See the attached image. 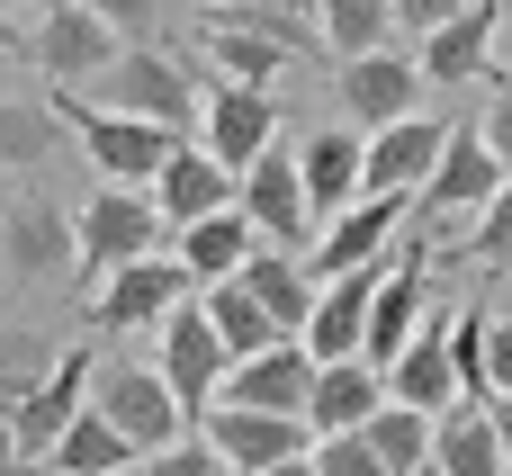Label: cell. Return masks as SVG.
Masks as SVG:
<instances>
[{"mask_svg": "<svg viewBox=\"0 0 512 476\" xmlns=\"http://www.w3.org/2000/svg\"><path fill=\"white\" fill-rule=\"evenodd\" d=\"M90 108L99 117H144V126H198V108H207V90L189 81V63L171 54V45H126L99 81H90Z\"/></svg>", "mask_w": 512, "mask_h": 476, "instance_id": "obj_1", "label": "cell"}, {"mask_svg": "<svg viewBox=\"0 0 512 476\" xmlns=\"http://www.w3.org/2000/svg\"><path fill=\"white\" fill-rule=\"evenodd\" d=\"M45 108L72 126V144L99 162V180H108V189H153V180H162V162L189 144V135H171V126H144V117H99L81 90H54Z\"/></svg>", "mask_w": 512, "mask_h": 476, "instance_id": "obj_2", "label": "cell"}, {"mask_svg": "<svg viewBox=\"0 0 512 476\" xmlns=\"http://www.w3.org/2000/svg\"><path fill=\"white\" fill-rule=\"evenodd\" d=\"M90 414H108V423L135 441V459L189 441V414L171 405V387H162L153 360H99V378H90Z\"/></svg>", "mask_w": 512, "mask_h": 476, "instance_id": "obj_3", "label": "cell"}, {"mask_svg": "<svg viewBox=\"0 0 512 476\" xmlns=\"http://www.w3.org/2000/svg\"><path fill=\"white\" fill-rule=\"evenodd\" d=\"M72 243H81V270H90V279H108V270H126V261L171 252V225L153 216V198H144V189H99V198L72 216Z\"/></svg>", "mask_w": 512, "mask_h": 476, "instance_id": "obj_4", "label": "cell"}, {"mask_svg": "<svg viewBox=\"0 0 512 476\" xmlns=\"http://www.w3.org/2000/svg\"><path fill=\"white\" fill-rule=\"evenodd\" d=\"M189 297H198V279L180 270V252H153V261H126V270L99 279L90 324H99V333H162Z\"/></svg>", "mask_w": 512, "mask_h": 476, "instance_id": "obj_5", "label": "cell"}, {"mask_svg": "<svg viewBox=\"0 0 512 476\" xmlns=\"http://www.w3.org/2000/svg\"><path fill=\"white\" fill-rule=\"evenodd\" d=\"M153 369H162V387H171V405L189 414V423H207L216 414V396H225V342H216V324H207V306L189 297L162 333H153Z\"/></svg>", "mask_w": 512, "mask_h": 476, "instance_id": "obj_6", "label": "cell"}, {"mask_svg": "<svg viewBox=\"0 0 512 476\" xmlns=\"http://www.w3.org/2000/svg\"><path fill=\"white\" fill-rule=\"evenodd\" d=\"M117 54H126V36H117L108 18H90L81 0H54V9L27 27V63H36L54 90H90Z\"/></svg>", "mask_w": 512, "mask_h": 476, "instance_id": "obj_7", "label": "cell"}, {"mask_svg": "<svg viewBox=\"0 0 512 476\" xmlns=\"http://www.w3.org/2000/svg\"><path fill=\"white\" fill-rule=\"evenodd\" d=\"M72 261H81V243H72V216H63L45 189H18V198H0V270H9L18 288H54Z\"/></svg>", "mask_w": 512, "mask_h": 476, "instance_id": "obj_8", "label": "cell"}, {"mask_svg": "<svg viewBox=\"0 0 512 476\" xmlns=\"http://www.w3.org/2000/svg\"><path fill=\"white\" fill-rule=\"evenodd\" d=\"M234 207L252 216V234H261L270 252H297V243L324 234V225H315V198H306V180H297V144H270V153L243 171Z\"/></svg>", "mask_w": 512, "mask_h": 476, "instance_id": "obj_9", "label": "cell"}, {"mask_svg": "<svg viewBox=\"0 0 512 476\" xmlns=\"http://www.w3.org/2000/svg\"><path fill=\"white\" fill-rule=\"evenodd\" d=\"M90 378H99V360L90 351H63L36 387H18L9 396V441H18V459H54V441L81 423V405H90Z\"/></svg>", "mask_w": 512, "mask_h": 476, "instance_id": "obj_10", "label": "cell"}, {"mask_svg": "<svg viewBox=\"0 0 512 476\" xmlns=\"http://www.w3.org/2000/svg\"><path fill=\"white\" fill-rule=\"evenodd\" d=\"M405 216H414V198H360L351 216H333V225L315 234V252H306V279H315V288H333V279H351V270H378V261L396 252Z\"/></svg>", "mask_w": 512, "mask_h": 476, "instance_id": "obj_11", "label": "cell"}, {"mask_svg": "<svg viewBox=\"0 0 512 476\" xmlns=\"http://www.w3.org/2000/svg\"><path fill=\"white\" fill-rule=\"evenodd\" d=\"M198 441L225 459V476H270V468H288V459L315 450L306 423H288V414H243V405H216V414L198 423Z\"/></svg>", "mask_w": 512, "mask_h": 476, "instance_id": "obj_12", "label": "cell"}, {"mask_svg": "<svg viewBox=\"0 0 512 476\" xmlns=\"http://www.w3.org/2000/svg\"><path fill=\"white\" fill-rule=\"evenodd\" d=\"M495 189H504V171H495L486 135H477V126L459 117V126H450V144H441V171H432V189L414 198V216H423V225H459V216L477 225Z\"/></svg>", "mask_w": 512, "mask_h": 476, "instance_id": "obj_13", "label": "cell"}, {"mask_svg": "<svg viewBox=\"0 0 512 476\" xmlns=\"http://www.w3.org/2000/svg\"><path fill=\"white\" fill-rule=\"evenodd\" d=\"M378 288H387V261H378V270H351V279H333V288H315V315H306V333H297L315 369L369 360V306H378Z\"/></svg>", "mask_w": 512, "mask_h": 476, "instance_id": "obj_14", "label": "cell"}, {"mask_svg": "<svg viewBox=\"0 0 512 476\" xmlns=\"http://www.w3.org/2000/svg\"><path fill=\"white\" fill-rule=\"evenodd\" d=\"M450 324H459V306L450 297H432V324L405 342V360L387 369V405H414V414H459V369H450Z\"/></svg>", "mask_w": 512, "mask_h": 476, "instance_id": "obj_15", "label": "cell"}, {"mask_svg": "<svg viewBox=\"0 0 512 476\" xmlns=\"http://www.w3.org/2000/svg\"><path fill=\"white\" fill-rule=\"evenodd\" d=\"M198 144L243 180V171L279 144V108H270V90H234V81H216L207 108H198Z\"/></svg>", "mask_w": 512, "mask_h": 476, "instance_id": "obj_16", "label": "cell"}, {"mask_svg": "<svg viewBox=\"0 0 512 476\" xmlns=\"http://www.w3.org/2000/svg\"><path fill=\"white\" fill-rule=\"evenodd\" d=\"M342 108L360 117V135H387V126H405V117H423V72H414V54H360V63H342Z\"/></svg>", "mask_w": 512, "mask_h": 476, "instance_id": "obj_17", "label": "cell"}, {"mask_svg": "<svg viewBox=\"0 0 512 476\" xmlns=\"http://www.w3.org/2000/svg\"><path fill=\"white\" fill-rule=\"evenodd\" d=\"M441 144H450V117H405V126L369 135V180H360V198H423L432 171H441Z\"/></svg>", "mask_w": 512, "mask_h": 476, "instance_id": "obj_18", "label": "cell"}, {"mask_svg": "<svg viewBox=\"0 0 512 476\" xmlns=\"http://www.w3.org/2000/svg\"><path fill=\"white\" fill-rule=\"evenodd\" d=\"M423 324H432V270H423V252H387V288L369 306V369L387 378Z\"/></svg>", "mask_w": 512, "mask_h": 476, "instance_id": "obj_19", "label": "cell"}, {"mask_svg": "<svg viewBox=\"0 0 512 476\" xmlns=\"http://www.w3.org/2000/svg\"><path fill=\"white\" fill-rule=\"evenodd\" d=\"M216 405H243V414H288V423H306V405H315V360H306V342H279V351H261V360H234Z\"/></svg>", "mask_w": 512, "mask_h": 476, "instance_id": "obj_20", "label": "cell"}, {"mask_svg": "<svg viewBox=\"0 0 512 476\" xmlns=\"http://www.w3.org/2000/svg\"><path fill=\"white\" fill-rule=\"evenodd\" d=\"M297 180H306V198H315V225L351 216V207H360V180H369V135H360V126L306 135V144H297Z\"/></svg>", "mask_w": 512, "mask_h": 476, "instance_id": "obj_21", "label": "cell"}, {"mask_svg": "<svg viewBox=\"0 0 512 476\" xmlns=\"http://www.w3.org/2000/svg\"><path fill=\"white\" fill-rule=\"evenodd\" d=\"M234 171L207 153V144H180L171 162H162V180H153V216L171 225V234H189V225H207V216H225L234 207Z\"/></svg>", "mask_w": 512, "mask_h": 476, "instance_id": "obj_22", "label": "cell"}, {"mask_svg": "<svg viewBox=\"0 0 512 476\" xmlns=\"http://www.w3.org/2000/svg\"><path fill=\"white\" fill-rule=\"evenodd\" d=\"M495 36H504V18H495V0H468L441 36H423L414 45V72H423V90H450V81H477V72H495Z\"/></svg>", "mask_w": 512, "mask_h": 476, "instance_id": "obj_23", "label": "cell"}, {"mask_svg": "<svg viewBox=\"0 0 512 476\" xmlns=\"http://www.w3.org/2000/svg\"><path fill=\"white\" fill-rule=\"evenodd\" d=\"M387 405V378L369 360H342V369H315V405H306V432L315 441H342V432H369V414Z\"/></svg>", "mask_w": 512, "mask_h": 476, "instance_id": "obj_24", "label": "cell"}, {"mask_svg": "<svg viewBox=\"0 0 512 476\" xmlns=\"http://www.w3.org/2000/svg\"><path fill=\"white\" fill-rule=\"evenodd\" d=\"M171 252H180V270H189L198 288H225V279H243V261L261 252V234H252V216H243V207H225V216H207V225L171 234Z\"/></svg>", "mask_w": 512, "mask_h": 476, "instance_id": "obj_25", "label": "cell"}, {"mask_svg": "<svg viewBox=\"0 0 512 476\" xmlns=\"http://www.w3.org/2000/svg\"><path fill=\"white\" fill-rule=\"evenodd\" d=\"M72 144V126L45 108V99H18V90H0V171L9 180H36L54 153Z\"/></svg>", "mask_w": 512, "mask_h": 476, "instance_id": "obj_26", "label": "cell"}, {"mask_svg": "<svg viewBox=\"0 0 512 476\" xmlns=\"http://www.w3.org/2000/svg\"><path fill=\"white\" fill-rule=\"evenodd\" d=\"M243 288H252V306H261L288 342L306 333V315H315V279H306V261H297V252H270V243H261V252L243 261Z\"/></svg>", "mask_w": 512, "mask_h": 476, "instance_id": "obj_27", "label": "cell"}, {"mask_svg": "<svg viewBox=\"0 0 512 476\" xmlns=\"http://www.w3.org/2000/svg\"><path fill=\"white\" fill-rule=\"evenodd\" d=\"M207 54H216V81H234V90H270L297 63V45H279L261 27H234V18H207Z\"/></svg>", "mask_w": 512, "mask_h": 476, "instance_id": "obj_28", "label": "cell"}, {"mask_svg": "<svg viewBox=\"0 0 512 476\" xmlns=\"http://www.w3.org/2000/svg\"><path fill=\"white\" fill-rule=\"evenodd\" d=\"M432 468L441 476H504V441H495V414L486 405H459V414H441V441H432Z\"/></svg>", "mask_w": 512, "mask_h": 476, "instance_id": "obj_29", "label": "cell"}, {"mask_svg": "<svg viewBox=\"0 0 512 476\" xmlns=\"http://www.w3.org/2000/svg\"><path fill=\"white\" fill-rule=\"evenodd\" d=\"M198 306H207V324H216V342H225V360H261V351H279L288 333L252 306V288L243 279H225V288H198Z\"/></svg>", "mask_w": 512, "mask_h": 476, "instance_id": "obj_30", "label": "cell"}, {"mask_svg": "<svg viewBox=\"0 0 512 476\" xmlns=\"http://www.w3.org/2000/svg\"><path fill=\"white\" fill-rule=\"evenodd\" d=\"M45 468H54V476H135V441H126L108 414H90V405H81V423L54 441V459H45Z\"/></svg>", "mask_w": 512, "mask_h": 476, "instance_id": "obj_31", "label": "cell"}, {"mask_svg": "<svg viewBox=\"0 0 512 476\" xmlns=\"http://www.w3.org/2000/svg\"><path fill=\"white\" fill-rule=\"evenodd\" d=\"M315 36L360 63V54H387L396 45V0H315Z\"/></svg>", "mask_w": 512, "mask_h": 476, "instance_id": "obj_32", "label": "cell"}, {"mask_svg": "<svg viewBox=\"0 0 512 476\" xmlns=\"http://www.w3.org/2000/svg\"><path fill=\"white\" fill-rule=\"evenodd\" d=\"M432 441H441V423L414 414V405H378V414H369V450H378V468H387V476L432 468Z\"/></svg>", "mask_w": 512, "mask_h": 476, "instance_id": "obj_33", "label": "cell"}, {"mask_svg": "<svg viewBox=\"0 0 512 476\" xmlns=\"http://www.w3.org/2000/svg\"><path fill=\"white\" fill-rule=\"evenodd\" d=\"M459 261H468V270H512V180L495 189V198H486V216L468 225Z\"/></svg>", "mask_w": 512, "mask_h": 476, "instance_id": "obj_34", "label": "cell"}, {"mask_svg": "<svg viewBox=\"0 0 512 476\" xmlns=\"http://www.w3.org/2000/svg\"><path fill=\"white\" fill-rule=\"evenodd\" d=\"M450 369H459V405H495V387H486V315L450 324Z\"/></svg>", "mask_w": 512, "mask_h": 476, "instance_id": "obj_35", "label": "cell"}, {"mask_svg": "<svg viewBox=\"0 0 512 476\" xmlns=\"http://www.w3.org/2000/svg\"><path fill=\"white\" fill-rule=\"evenodd\" d=\"M90 18H108L126 45H162V27H171V0H81Z\"/></svg>", "mask_w": 512, "mask_h": 476, "instance_id": "obj_36", "label": "cell"}, {"mask_svg": "<svg viewBox=\"0 0 512 476\" xmlns=\"http://www.w3.org/2000/svg\"><path fill=\"white\" fill-rule=\"evenodd\" d=\"M135 476H225V459L189 432V441H171V450H153V459H135Z\"/></svg>", "mask_w": 512, "mask_h": 476, "instance_id": "obj_37", "label": "cell"}, {"mask_svg": "<svg viewBox=\"0 0 512 476\" xmlns=\"http://www.w3.org/2000/svg\"><path fill=\"white\" fill-rule=\"evenodd\" d=\"M315 476H387L369 432H342V441H315Z\"/></svg>", "mask_w": 512, "mask_h": 476, "instance_id": "obj_38", "label": "cell"}, {"mask_svg": "<svg viewBox=\"0 0 512 476\" xmlns=\"http://www.w3.org/2000/svg\"><path fill=\"white\" fill-rule=\"evenodd\" d=\"M468 126L486 135V153H495V171L512 180V81L495 90V99H486V108H477V117H468Z\"/></svg>", "mask_w": 512, "mask_h": 476, "instance_id": "obj_39", "label": "cell"}, {"mask_svg": "<svg viewBox=\"0 0 512 476\" xmlns=\"http://www.w3.org/2000/svg\"><path fill=\"white\" fill-rule=\"evenodd\" d=\"M459 9H468V0H396V36H414V45H423V36H441Z\"/></svg>", "mask_w": 512, "mask_h": 476, "instance_id": "obj_40", "label": "cell"}, {"mask_svg": "<svg viewBox=\"0 0 512 476\" xmlns=\"http://www.w3.org/2000/svg\"><path fill=\"white\" fill-rule=\"evenodd\" d=\"M486 387L512 396V315H486Z\"/></svg>", "mask_w": 512, "mask_h": 476, "instance_id": "obj_41", "label": "cell"}, {"mask_svg": "<svg viewBox=\"0 0 512 476\" xmlns=\"http://www.w3.org/2000/svg\"><path fill=\"white\" fill-rule=\"evenodd\" d=\"M27 27H36V18H27V9H9V0H0V54H9V63H27Z\"/></svg>", "mask_w": 512, "mask_h": 476, "instance_id": "obj_42", "label": "cell"}, {"mask_svg": "<svg viewBox=\"0 0 512 476\" xmlns=\"http://www.w3.org/2000/svg\"><path fill=\"white\" fill-rule=\"evenodd\" d=\"M0 476H36V459H18V441H9V423H0Z\"/></svg>", "mask_w": 512, "mask_h": 476, "instance_id": "obj_43", "label": "cell"}, {"mask_svg": "<svg viewBox=\"0 0 512 476\" xmlns=\"http://www.w3.org/2000/svg\"><path fill=\"white\" fill-rule=\"evenodd\" d=\"M486 414H495V441H504V459H512V396H495Z\"/></svg>", "mask_w": 512, "mask_h": 476, "instance_id": "obj_44", "label": "cell"}, {"mask_svg": "<svg viewBox=\"0 0 512 476\" xmlns=\"http://www.w3.org/2000/svg\"><path fill=\"white\" fill-rule=\"evenodd\" d=\"M270 476H315V450H306V459H288V468H270Z\"/></svg>", "mask_w": 512, "mask_h": 476, "instance_id": "obj_45", "label": "cell"}, {"mask_svg": "<svg viewBox=\"0 0 512 476\" xmlns=\"http://www.w3.org/2000/svg\"><path fill=\"white\" fill-rule=\"evenodd\" d=\"M9 9H27V18H45V9H54V0H9Z\"/></svg>", "mask_w": 512, "mask_h": 476, "instance_id": "obj_46", "label": "cell"}, {"mask_svg": "<svg viewBox=\"0 0 512 476\" xmlns=\"http://www.w3.org/2000/svg\"><path fill=\"white\" fill-rule=\"evenodd\" d=\"M495 18H504V36H512V0H495Z\"/></svg>", "mask_w": 512, "mask_h": 476, "instance_id": "obj_47", "label": "cell"}, {"mask_svg": "<svg viewBox=\"0 0 512 476\" xmlns=\"http://www.w3.org/2000/svg\"><path fill=\"white\" fill-rule=\"evenodd\" d=\"M495 54H504V63H512V36H495Z\"/></svg>", "mask_w": 512, "mask_h": 476, "instance_id": "obj_48", "label": "cell"}, {"mask_svg": "<svg viewBox=\"0 0 512 476\" xmlns=\"http://www.w3.org/2000/svg\"><path fill=\"white\" fill-rule=\"evenodd\" d=\"M414 476H441V468H414Z\"/></svg>", "mask_w": 512, "mask_h": 476, "instance_id": "obj_49", "label": "cell"}, {"mask_svg": "<svg viewBox=\"0 0 512 476\" xmlns=\"http://www.w3.org/2000/svg\"><path fill=\"white\" fill-rule=\"evenodd\" d=\"M36 476H54V468H36Z\"/></svg>", "mask_w": 512, "mask_h": 476, "instance_id": "obj_50", "label": "cell"}, {"mask_svg": "<svg viewBox=\"0 0 512 476\" xmlns=\"http://www.w3.org/2000/svg\"><path fill=\"white\" fill-rule=\"evenodd\" d=\"M504 476H512V468H504Z\"/></svg>", "mask_w": 512, "mask_h": 476, "instance_id": "obj_51", "label": "cell"}]
</instances>
